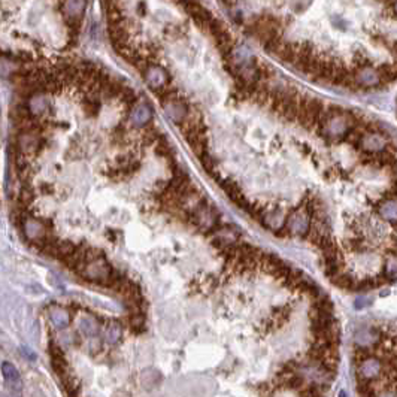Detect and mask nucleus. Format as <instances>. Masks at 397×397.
Instances as JSON below:
<instances>
[{
	"label": "nucleus",
	"instance_id": "8",
	"mask_svg": "<svg viewBox=\"0 0 397 397\" xmlns=\"http://www.w3.org/2000/svg\"><path fill=\"white\" fill-rule=\"evenodd\" d=\"M354 81L357 84V87H365V88H372V87H378L381 84V78L377 72V69L374 67H362L357 69L354 73Z\"/></svg>",
	"mask_w": 397,
	"mask_h": 397
},
{
	"label": "nucleus",
	"instance_id": "6",
	"mask_svg": "<svg viewBox=\"0 0 397 397\" xmlns=\"http://www.w3.org/2000/svg\"><path fill=\"white\" fill-rule=\"evenodd\" d=\"M85 6H87L85 1H63L61 3L63 15L72 27H79L82 16H84Z\"/></svg>",
	"mask_w": 397,
	"mask_h": 397
},
{
	"label": "nucleus",
	"instance_id": "10",
	"mask_svg": "<svg viewBox=\"0 0 397 397\" xmlns=\"http://www.w3.org/2000/svg\"><path fill=\"white\" fill-rule=\"evenodd\" d=\"M151 118H153V109L145 103L136 105L130 112V123L138 129L145 127L151 121Z\"/></svg>",
	"mask_w": 397,
	"mask_h": 397
},
{
	"label": "nucleus",
	"instance_id": "23",
	"mask_svg": "<svg viewBox=\"0 0 397 397\" xmlns=\"http://www.w3.org/2000/svg\"><path fill=\"white\" fill-rule=\"evenodd\" d=\"M354 305H356L357 309H365V308H368V306L372 305V299H368V297H359V299L356 300Z\"/></svg>",
	"mask_w": 397,
	"mask_h": 397
},
{
	"label": "nucleus",
	"instance_id": "4",
	"mask_svg": "<svg viewBox=\"0 0 397 397\" xmlns=\"http://www.w3.org/2000/svg\"><path fill=\"white\" fill-rule=\"evenodd\" d=\"M365 154H380L389 148V139L380 132H368L359 142Z\"/></svg>",
	"mask_w": 397,
	"mask_h": 397
},
{
	"label": "nucleus",
	"instance_id": "5",
	"mask_svg": "<svg viewBox=\"0 0 397 397\" xmlns=\"http://www.w3.org/2000/svg\"><path fill=\"white\" fill-rule=\"evenodd\" d=\"M144 76H145L147 84L154 91H157V90L169 85V79H171L169 73L162 66H159V64H150L147 67V70L144 72Z\"/></svg>",
	"mask_w": 397,
	"mask_h": 397
},
{
	"label": "nucleus",
	"instance_id": "19",
	"mask_svg": "<svg viewBox=\"0 0 397 397\" xmlns=\"http://www.w3.org/2000/svg\"><path fill=\"white\" fill-rule=\"evenodd\" d=\"M381 82H393L396 79V66L395 64H383L378 70Z\"/></svg>",
	"mask_w": 397,
	"mask_h": 397
},
{
	"label": "nucleus",
	"instance_id": "21",
	"mask_svg": "<svg viewBox=\"0 0 397 397\" xmlns=\"http://www.w3.org/2000/svg\"><path fill=\"white\" fill-rule=\"evenodd\" d=\"M200 163L203 165V169L207 172V174H210V175H213V169H215V163H213V160H212V157L209 156V153H204L201 157H200Z\"/></svg>",
	"mask_w": 397,
	"mask_h": 397
},
{
	"label": "nucleus",
	"instance_id": "16",
	"mask_svg": "<svg viewBox=\"0 0 397 397\" xmlns=\"http://www.w3.org/2000/svg\"><path fill=\"white\" fill-rule=\"evenodd\" d=\"M1 374H3L4 381H6L9 386L16 387V390H21V380H19V375H18V372H16V369H15L13 365L4 362V363L1 365Z\"/></svg>",
	"mask_w": 397,
	"mask_h": 397
},
{
	"label": "nucleus",
	"instance_id": "3",
	"mask_svg": "<svg viewBox=\"0 0 397 397\" xmlns=\"http://www.w3.org/2000/svg\"><path fill=\"white\" fill-rule=\"evenodd\" d=\"M192 215H193L195 224L198 225V228H201V230H204L207 233L212 231L213 228H216L218 221H219L216 210L213 207H210L209 204H206V203H200L196 207L195 213H192Z\"/></svg>",
	"mask_w": 397,
	"mask_h": 397
},
{
	"label": "nucleus",
	"instance_id": "13",
	"mask_svg": "<svg viewBox=\"0 0 397 397\" xmlns=\"http://www.w3.org/2000/svg\"><path fill=\"white\" fill-rule=\"evenodd\" d=\"M378 215L384 221L392 222V225H396V200L395 198H387L378 204Z\"/></svg>",
	"mask_w": 397,
	"mask_h": 397
},
{
	"label": "nucleus",
	"instance_id": "20",
	"mask_svg": "<svg viewBox=\"0 0 397 397\" xmlns=\"http://www.w3.org/2000/svg\"><path fill=\"white\" fill-rule=\"evenodd\" d=\"M160 139V135L156 129H150L144 133V138H142V142L144 145H153L154 142H157Z\"/></svg>",
	"mask_w": 397,
	"mask_h": 397
},
{
	"label": "nucleus",
	"instance_id": "1",
	"mask_svg": "<svg viewBox=\"0 0 397 397\" xmlns=\"http://www.w3.org/2000/svg\"><path fill=\"white\" fill-rule=\"evenodd\" d=\"M324 109V105L314 97H300L299 99V112H297V121L306 127L312 129L318 124V120L321 117V112Z\"/></svg>",
	"mask_w": 397,
	"mask_h": 397
},
{
	"label": "nucleus",
	"instance_id": "22",
	"mask_svg": "<svg viewBox=\"0 0 397 397\" xmlns=\"http://www.w3.org/2000/svg\"><path fill=\"white\" fill-rule=\"evenodd\" d=\"M121 97H123V100L127 103V105H133L135 102H136V94H135V91L132 90V88H123V91H121Z\"/></svg>",
	"mask_w": 397,
	"mask_h": 397
},
{
	"label": "nucleus",
	"instance_id": "11",
	"mask_svg": "<svg viewBox=\"0 0 397 397\" xmlns=\"http://www.w3.org/2000/svg\"><path fill=\"white\" fill-rule=\"evenodd\" d=\"M287 221V215L281 210V209H272V210H266V213L263 215L261 224H264V227L278 231L281 228H284Z\"/></svg>",
	"mask_w": 397,
	"mask_h": 397
},
{
	"label": "nucleus",
	"instance_id": "17",
	"mask_svg": "<svg viewBox=\"0 0 397 397\" xmlns=\"http://www.w3.org/2000/svg\"><path fill=\"white\" fill-rule=\"evenodd\" d=\"M25 233L31 239H46V236H45V225H42L36 219H28L25 222Z\"/></svg>",
	"mask_w": 397,
	"mask_h": 397
},
{
	"label": "nucleus",
	"instance_id": "9",
	"mask_svg": "<svg viewBox=\"0 0 397 397\" xmlns=\"http://www.w3.org/2000/svg\"><path fill=\"white\" fill-rule=\"evenodd\" d=\"M165 112L174 123L181 124L189 117V106L184 100H181L178 97V99H174V100L165 103Z\"/></svg>",
	"mask_w": 397,
	"mask_h": 397
},
{
	"label": "nucleus",
	"instance_id": "7",
	"mask_svg": "<svg viewBox=\"0 0 397 397\" xmlns=\"http://www.w3.org/2000/svg\"><path fill=\"white\" fill-rule=\"evenodd\" d=\"M218 183H219V186H221V189L224 190V193L228 196V198L234 203V204H237L239 207H242V209H248V206H249V201L246 200V198L243 196V193H242V190H240V187L231 180V178H225V180H218Z\"/></svg>",
	"mask_w": 397,
	"mask_h": 397
},
{
	"label": "nucleus",
	"instance_id": "15",
	"mask_svg": "<svg viewBox=\"0 0 397 397\" xmlns=\"http://www.w3.org/2000/svg\"><path fill=\"white\" fill-rule=\"evenodd\" d=\"M123 336V326L117 321H112L106 326L103 339L108 345H117L121 341Z\"/></svg>",
	"mask_w": 397,
	"mask_h": 397
},
{
	"label": "nucleus",
	"instance_id": "14",
	"mask_svg": "<svg viewBox=\"0 0 397 397\" xmlns=\"http://www.w3.org/2000/svg\"><path fill=\"white\" fill-rule=\"evenodd\" d=\"M49 318L57 330H64L70 324V314L63 308H54L49 312Z\"/></svg>",
	"mask_w": 397,
	"mask_h": 397
},
{
	"label": "nucleus",
	"instance_id": "2",
	"mask_svg": "<svg viewBox=\"0 0 397 397\" xmlns=\"http://www.w3.org/2000/svg\"><path fill=\"white\" fill-rule=\"evenodd\" d=\"M311 215L306 210V207H297L293 213H290L287 216L285 221V228L290 234L293 236H299L303 237L308 234L309 228H311Z\"/></svg>",
	"mask_w": 397,
	"mask_h": 397
},
{
	"label": "nucleus",
	"instance_id": "12",
	"mask_svg": "<svg viewBox=\"0 0 397 397\" xmlns=\"http://www.w3.org/2000/svg\"><path fill=\"white\" fill-rule=\"evenodd\" d=\"M184 7L187 9V12L192 15V18L198 22L200 27H207L209 21L213 18L212 13L204 9L200 3H184Z\"/></svg>",
	"mask_w": 397,
	"mask_h": 397
},
{
	"label": "nucleus",
	"instance_id": "18",
	"mask_svg": "<svg viewBox=\"0 0 397 397\" xmlns=\"http://www.w3.org/2000/svg\"><path fill=\"white\" fill-rule=\"evenodd\" d=\"M332 282H333L336 287L348 288V290H353V287H354V284H356V281L353 279L351 275H348V273H342V272H339L338 275H335V276L332 278Z\"/></svg>",
	"mask_w": 397,
	"mask_h": 397
}]
</instances>
